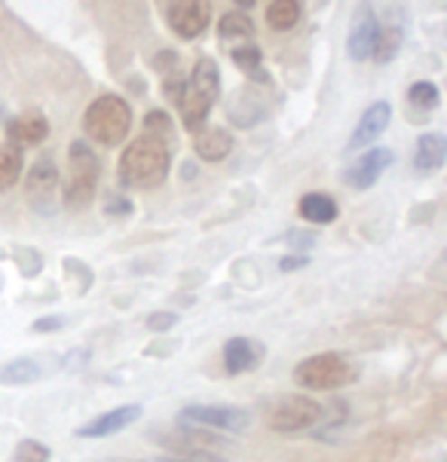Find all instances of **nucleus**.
I'll return each instance as SVG.
<instances>
[{"label":"nucleus","instance_id":"obj_22","mask_svg":"<svg viewBox=\"0 0 447 462\" xmlns=\"http://www.w3.org/2000/svg\"><path fill=\"white\" fill-rule=\"evenodd\" d=\"M402 41H405V31L398 25H380V37H377V46H374V61L377 65H389L392 59L398 56L402 50Z\"/></svg>","mask_w":447,"mask_h":462},{"label":"nucleus","instance_id":"obj_33","mask_svg":"<svg viewBox=\"0 0 447 462\" xmlns=\"http://www.w3.org/2000/svg\"><path fill=\"white\" fill-rule=\"evenodd\" d=\"M288 245H292V252H310L312 245H316V236H312V233H292V236H288Z\"/></svg>","mask_w":447,"mask_h":462},{"label":"nucleus","instance_id":"obj_24","mask_svg":"<svg viewBox=\"0 0 447 462\" xmlns=\"http://www.w3.org/2000/svg\"><path fill=\"white\" fill-rule=\"evenodd\" d=\"M144 129H147L144 135L166 141L169 147L175 144V126H172V116L166 111H147L144 114Z\"/></svg>","mask_w":447,"mask_h":462},{"label":"nucleus","instance_id":"obj_4","mask_svg":"<svg viewBox=\"0 0 447 462\" xmlns=\"http://www.w3.org/2000/svg\"><path fill=\"white\" fill-rule=\"evenodd\" d=\"M356 380V367L349 358L337 356V352H321V356L303 358L294 367V383L303 389H316V393H331V389H343Z\"/></svg>","mask_w":447,"mask_h":462},{"label":"nucleus","instance_id":"obj_18","mask_svg":"<svg viewBox=\"0 0 447 462\" xmlns=\"http://www.w3.org/2000/svg\"><path fill=\"white\" fill-rule=\"evenodd\" d=\"M297 215L307 224L325 226L337 221V202L328 193H307V197H301V202H297Z\"/></svg>","mask_w":447,"mask_h":462},{"label":"nucleus","instance_id":"obj_17","mask_svg":"<svg viewBox=\"0 0 447 462\" xmlns=\"http://www.w3.org/2000/svg\"><path fill=\"white\" fill-rule=\"evenodd\" d=\"M447 162V141L438 132H423L417 138V153H414V169L417 171H438Z\"/></svg>","mask_w":447,"mask_h":462},{"label":"nucleus","instance_id":"obj_28","mask_svg":"<svg viewBox=\"0 0 447 462\" xmlns=\"http://www.w3.org/2000/svg\"><path fill=\"white\" fill-rule=\"evenodd\" d=\"M169 462H230L224 453L218 450H206V448H182V450H172Z\"/></svg>","mask_w":447,"mask_h":462},{"label":"nucleus","instance_id":"obj_13","mask_svg":"<svg viewBox=\"0 0 447 462\" xmlns=\"http://www.w3.org/2000/svg\"><path fill=\"white\" fill-rule=\"evenodd\" d=\"M264 362V343L252 337H230L224 343V371L230 377H239L246 371H255Z\"/></svg>","mask_w":447,"mask_h":462},{"label":"nucleus","instance_id":"obj_32","mask_svg":"<svg viewBox=\"0 0 447 462\" xmlns=\"http://www.w3.org/2000/svg\"><path fill=\"white\" fill-rule=\"evenodd\" d=\"M37 334H50V331H61V328H65V316H43V319H37L34 325Z\"/></svg>","mask_w":447,"mask_h":462},{"label":"nucleus","instance_id":"obj_23","mask_svg":"<svg viewBox=\"0 0 447 462\" xmlns=\"http://www.w3.org/2000/svg\"><path fill=\"white\" fill-rule=\"evenodd\" d=\"M255 34V22L248 13L233 10L221 19V37L224 41H237V37H252Z\"/></svg>","mask_w":447,"mask_h":462},{"label":"nucleus","instance_id":"obj_20","mask_svg":"<svg viewBox=\"0 0 447 462\" xmlns=\"http://www.w3.org/2000/svg\"><path fill=\"white\" fill-rule=\"evenodd\" d=\"M43 377V367L34 358H15V362L0 367V383L4 386H28Z\"/></svg>","mask_w":447,"mask_h":462},{"label":"nucleus","instance_id":"obj_5","mask_svg":"<svg viewBox=\"0 0 447 462\" xmlns=\"http://www.w3.org/2000/svg\"><path fill=\"white\" fill-rule=\"evenodd\" d=\"M273 111V96H270V77L264 70L248 77L246 86H239L237 92L227 101V116L233 126L252 129L257 123H264Z\"/></svg>","mask_w":447,"mask_h":462},{"label":"nucleus","instance_id":"obj_26","mask_svg":"<svg viewBox=\"0 0 447 462\" xmlns=\"http://www.w3.org/2000/svg\"><path fill=\"white\" fill-rule=\"evenodd\" d=\"M230 56H233V65H237V68H242V70H246V74H248V77H252V74H257V70H261L264 52H261V50H257V46H255V43L237 46V50H233V52H230Z\"/></svg>","mask_w":447,"mask_h":462},{"label":"nucleus","instance_id":"obj_30","mask_svg":"<svg viewBox=\"0 0 447 462\" xmlns=\"http://www.w3.org/2000/svg\"><path fill=\"white\" fill-rule=\"evenodd\" d=\"M172 325H178L175 312H151V316H147V328H151V331H169Z\"/></svg>","mask_w":447,"mask_h":462},{"label":"nucleus","instance_id":"obj_9","mask_svg":"<svg viewBox=\"0 0 447 462\" xmlns=\"http://www.w3.org/2000/svg\"><path fill=\"white\" fill-rule=\"evenodd\" d=\"M166 22L184 41H196L206 34L211 22V4L209 0H178V4H166Z\"/></svg>","mask_w":447,"mask_h":462},{"label":"nucleus","instance_id":"obj_16","mask_svg":"<svg viewBox=\"0 0 447 462\" xmlns=\"http://www.w3.org/2000/svg\"><path fill=\"white\" fill-rule=\"evenodd\" d=\"M193 151L206 162H221L233 153V135L221 126H206L193 135Z\"/></svg>","mask_w":447,"mask_h":462},{"label":"nucleus","instance_id":"obj_14","mask_svg":"<svg viewBox=\"0 0 447 462\" xmlns=\"http://www.w3.org/2000/svg\"><path fill=\"white\" fill-rule=\"evenodd\" d=\"M46 135H50V123H46L41 111H25L6 123V141L19 147V151L41 144V141H46Z\"/></svg>","mask_w":447,"mask_h":462},{"label":"nucleus","instance_id":"obj_3","mask_svg":"<svg viewBox=\"0 0 447 462\" xmlns=\"http://www.w3.org/2000/svg\"><path fill=\"white\" fill-rule=\"evenodd\" d=\"M101 178V160L86 141H70L68 147V178H65V206L83 211L92 202Z\"/></svg>","mask_w":447,"mask_h":462},{"label":"nucleus","instance_id":"obj_25","mask_svg":"<svg viewBox=\"0 0 447 462\" xmlns=\"http://www.w3.org/2000/svg\"><path fill=\"white\" fill-rule=\"evenodd\" d=\"M407 101H411L414 107H423V111H433V107H438V101H442V92H438L435 83L420 80L407 89Z\"/></svg>","mask_w":447,"mask_h":462},{"label":"nucleus","instance_id":"obj_35","mask_svg":"<svg viewBox=\"0 0 447 462\" xmlns=\"http://www.w3.org/2000/svg\"><path fill=\"white\" fill-rule=\"evenodd\" d=\"M105 462H141V459H105Z\"/></svg>","mask_w":447,"mask_h":462},{"label":"nucleus","instance_id":"obj_29","mask_svg":"<svg viewBox=\"0 0 447 462\" xmlns=\"http://www.w3.org/2000/svg\"><path fill=\"white\" fill-rule=\"evenodd\" d=\"M184 77L178 74V70H172V74H166V80H163V96H166L169 101H182V92H184Z\"/></svg>","mask_w":447,"mask_h":462},{"label":"nucleus","instance_id":"obj_15","mask_svg":"<svg viewBox=\"0 0 447 462\" xmlns=\"http://www.w3.org/2000/svg\"><path fill=\"white\" fill-rule=\"evenodd\" d=\"M389 120H392L389 101H374V105L362 114V120L356 123V132H352V138H349V151H359V147L374 144V141L386 132Z\"/></svg>","mask_w":447,"mask_h":462},{"label":"nucleus","instance_id":"obj_12","mask_svg":"<svg viewBox=\"0 0 447 462\" xmlns=\"http://www.w3.org/2000/svg\"><path fill=\"white\" fill-rule=\"evenodd\" d=\"M396 162V153L389 147H371L368 153H362L356 160V166L347 171V184L356 190H368V187L377 184V178Z\"/></svg>","mask_w":447,"mask_h":462},{"label":"nucleus","instance_id":"obj_8","mask_svg":"<svg viewBox=\"0 0 447 462\" xmlns=\"http://www.w3.org/2000/svg\"><path fill=\"white\" fill-rule=\"evenodd\" d=\"M56 193H59V166H56V156L52 153H41L37 162L28 171V181H25V197L31 202V208L37 215L50 217L56 211Z\"/></svg>","mask_w":447,"mask_h":462},{"label":"nucleus","instance_id":"obj_21","mask_svg":"<svg viewBox=\"0 0 447 462\" xmlns=\"http://www.w3.org/2000/svg\"><path fill=\"white\" fill-rule=\"evenodd\" d=\"M301 22V4L297 0H273L266 6V25L273 31H292Z\"/></svg>","mask_w":447,"mask_h":462},{"label":"nucleus","instance_id":"obj_1","mask_svg":"<svg viewBox=\"0 0 447 462\" xmlns=\"http://www.w3.org/2000/svg\"><path fill=\"white\" fill-rule=\"evenodd\" d=\"M172 169V147L154 135H138L120 153L116 178L129 190H154L169 178Z\"/></svg>","mask_w":447,"mask_h":462},{"label":"nucleus","instance_id":"obj_34","mask_svg":"<svg viewBox=\"0 0 447 462\" xmlns=\"http://www.w3.org/2000/svg\"><path fill=\"white\" fill-rule=\"evenodd\" d=\"M307 263H310L307 254H285L279 261V273H294V270H301V266H307Z\"/></svg>","mask_w":447,"mask_h":462},{"label":"nucleus","instance_id":"obj_2","mask_svg":"<svg viewBox=\"0 0 447 462\" xmlns=\"http://www.w3.org/2000/svg\"><path fill=\"white\" fill-rule=\"evenodd\" d=\"M132 129V105L123 96L105 92L86 107L83 114V132L89 141L101 147H116L129 138Z\"/></svg>","mask_w":447,"mask_h":462},{"label":"nucleus","instance_id":"obj_27","mask_svg":"<svg viewBox=\"0 0 447 462\" xmlns=\"http://www.w3.org/2000/svg\"><path fill=\"white\" fill-rule=\"evenodd\" d=\"M50 448L43 441H34V438H25L19 441V448L13 453V462H50Z\"/></svg>","mask_w":447,"mask_h":462},{"label":"nucleus","instance_id":"obj_7","mask_svg":"<svg viewBox=\"0 0 447 462\" xmlns=\"http://www.w3.org/2000/svg\"><path fill=\"white\" fill-rule=\"evenodd\" d=\"M178 422L206 429V432H246L252 426V413L230 404H187L178 413Z\"/></svg>","mask_w":447,"mask_h":462},{"label":"nucleus","instance_id":"obj_6","mask_svg":"<svg viewBox=\"0 0 447 462\" xmlns=\"http://www.w3.org/2000/svg\"><path fill=\"white\" fill-rule=\"evenodd\" d=\"M325 417V407L312 398H303V395H282L276 404H270L266 411V426L273 432H282V435H294V432H307L316 422H321Z\"/></svg>","mask_w":447,"mask_h":462},{"label":"nucleus","instance_id":"obj_31","mask_svg":"<svg viewBox=\"0 0 447 462\" xmlns=\"http://www.w3.org/2000/svg\"><path fill=\"white\" fill-rule=\"evenodd\" d=\"M105 215H111V217H126L132 215V202L126 197H107L105 202Z\"/></svg>","mask_w":447,"mask_h":462},{"label":"nucleus","instance_id":"obj_19","mask_svg":"<svg viewBox=\"0 0 447 462\" xmlns=\"http://www.w3.org/2000/svg\"><path fill=\"white\" fill-rule=\"evenodd\" d=\"M22 169H25V156H22V151L15 144L4 141V144H0V193L13 190V187L19 184Z\"/></svg>","mask_w":447,"mask_h":462},{"label":"nucleus","instance_id":"obj_10","mask_svg":"<svg viewBox=\"0 0 447 462\" xmlns=\"http://www.w3.org/2000/svg\"><path fill=\"white\" fill-rule=\"evenodd\" d=\"M380 37V19L374 13V6L359 4L356 15H352V28L347 37V52L352 61H368L374 56V46Z\"/></svg>","mask_w":447,"mask_h":462},{"label":"nucleus","instance_id":"obj_11","mask_svg":"<svg viewBox=\"0 0 447 462\" xmlns=\"http://www.w3.org/2000/svg\"><path fill=\"white\" fill-rule=\"evenodd\" d=\"M141 413H144V407H141V404L114 407V411L101 413V417L89 420L86 426L77 429V438H111L116 432H123V429H129L132 422H138Z\"/></svg>","mask_w":447,"mask_h":462}]
</instances>
